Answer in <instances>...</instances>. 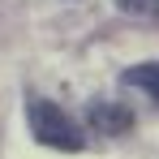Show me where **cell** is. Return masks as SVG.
<instances>
[{
    "label": "cell",
    "mask_w": 159,
    "mask_h": 159,
    "mask_svg": "<svg viewBox=\"0 0 159 159\" xmlns=\"http://www.w3.org/2000/svg\"><path fill=\"white\" fill-rule=\"evenodd\" d=\"M125 17H138V22H155L159 26V0H112Z\"/></svg>",
    "instance_id": "cell-4"
},
{
    "label": "cell",
    "mask_w": 159,
    "mask_h": 159,
    "mask_svg": "<svg viewBox=\"0 0 159 159\" xmlns=\"http://www.w3.org/2000/svg\"><path fill=\"white\" fill-rule=\"evenodd\" d=\"M120 86H133V90H142V95H151L159 103V60H146V65H133L120 73Z\"/></svg>",
    "instance_id": "cell-3"
},
{
    "label": "cell",
    "mask_w": 159,
    "mask_h": 159,
    "mask_svg": "<svg viewBox=\"0 0 159 159\" xmlns=\"http://www.w3.org/2000/svg\"><path fill=\"white\" fill-rule=\"evenodd\" d=\"M86 125L103 138H120V133L133 129V112L116 99H90L86 103Z\"/></svg>",
    "instance_id": "cell-2"
},
{
    "label": "cell",
    "mask_w": 159,
    "mask_h": 159,
    "mask_svg": "<svg viewBox=\"0 0 159 159\" xmlns=\"http://www.w3.org/2000/svg\"><path fill=\"white\" fill-rule=\"evenodd\" d=\"M26 125H30V138L43 142V146H52V151H69V155H78L82 146H86L82 125H78L60 103L43 99V95H30V99H26Z\"/></svg>",
    "instance_id": "cell-1"
}]
</instances>
